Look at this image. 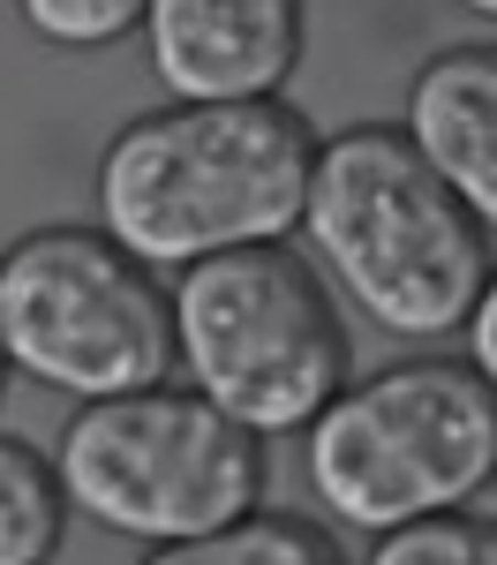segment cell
Here are the masks:
<instances>
[{
	"label": "cell",
	"mask_w": 497,
	"mask_h": 565,
	"mask_svg": "<svg viewBox=\"0 0 497 565\" xmlns=\"http://www.w3.org/2000/svg\"><path fill=\"white\" fill-rule=\"evenodd\" d=\"M53 468L84 521L136 543L212 535L264 505V437L174 377L76 399Z\"/></svg>",
	"instance_id": "5b68a950"
},
{
	"label": "cell",
	"mask_w": 497,
	"mask_h": 565,
	"mask_svg": "<svg viewBox=\"0 0 497 565\" xmlns=\"http://www.w3.org/2000/svg\"><path fill=\"white\" fill-rule=\"evenodd\" d=\"M467 354L490 370V385H497V279H490V295H483V309H475V324H467Z\"/></svg>",
	"instance_id": "4fadbf2b"
},
{
	"label": "cell",
	"mask_w": 497,
	"mask_h": 565,
	"mask_svg": "<svg viewBox=\"0 0 497 565\" xmlns=\"http://www.w3.org/2000/svg\"><path fill=\"white\" fill-rule=\"evenodd\" d=\"M316 143L287 98H166L98 151L90 212L159 271L287 242L310 212Z\"/></svg>",
	"instance_id": "6da1fadb"
},
{
	"label": "cell",
	"mask_w": 497,
	"mask_h": 565,
	"mask_svg": "<svg viewBox=\"0 0 497 565\" xmlns=\"http://www.w3.org/2000/svg\"><path fill=\"white\" fill-rule=\"evenodd\" d=\"M143 8H151V0H15L23 31L39 45H61V53L121 45L129 31H143Z\"/></svg>",
	"instance_id": "7c38bea8"
},
{
	"label": "cell",
	"mask_w": 497,
	"mask_h": 565,
	"mask_svg": "<svg viewBox=\"0 0 497 565\" xmlns=\"http://www.w3.org/2000/svg\"><path fill=\"white\" fill-rule=\"evenodd\" d=\"M302 0H151L143 53L166 98H279L302 68Z\"/></svg>",
	"instance_id": "52a82bcc"
},
{
	"label": "cell",
	"mask_w": 497,
	"mask_h": 565,
	"mask_svg": "<svg viewBox=\"0 0 497 565\" xmlns=\"http://www.w3.org/2000/svg\"><path fill=\"white\" fill-rule=\"evenodd\" d=\"M467 15H483V23H497V0H460Z\"/></svg>",
	"instance_id": "5bb4252c"
},
{
	"label": "cell",
	"mask_w": 497,
	"mask_h": 565,
	"mask_svg": "<svg viewBox=\"0 0 497 565\" xmlns=\"http://www.w3.org/2000/svg\"><path fill=\"white\" fill-rule=\"evenodd\" d=\"M8 370H15V354H8V332H0V392H8Z\"/></svg>",
	"instance_id": "9a60e30c"
},
{
	"label": "cell",
	"mask_w": 497,
	"mask_h": 565,
	"mask_svg": "<svg viewBox=\"0 0 497 565\" xmlns=\"http://www.w3.org/2000/svg\"><path fill=\"white\" fill-rule=\"evenodd\" d=\"M181 377L257 437H294L355 385L332 279L287 242L219 249L174 271Z\"/></svg>",
	"instance_id": "277c9868"
},
{
	"label": "cell",
	"mask_w": 497,
	"mask_h": 565,
	"mask_svg": "<svg viewBox=\"0 0 497 565\" xmlns=\"http://www.w3.org/2000/svg\"><path fill=\"white\" fill-rule=\"evenodd\" d=\"M407 136L497 234V45H445L407 84Z\"/></svg>",
	"instance_id": "ba28073f"
},
{
	"label": "cell",
	"mask_w": 497,
	"mask_h": 565,
	"mask_svg": "<svg viewBox=\"0 0 497 565\" xmlns=\"http://www.w3.org/2000/svg\"><path fill=\"white\" fill-rule=\"evenodd\" d=\"M302 476L339 527L392 535L497 482V385L475 354H414L347 385L302 430Z\"/></svg>",
	"instance_id": "3957f363"
},
{
	"label": "cell",
	"mask_w": 497,
	"mask_h": 565,
	"mask_svg": "<svg viewBox=\"0 0 497 565\" xmlns=\"http://www.w3.org/2000/svg\"><path fill=\"white\" fill-rule=\"evenodd\" d=\"M143 565H347L339 543L310 521V513H241V521L212 527V535H181V543H151Z\"/></svg>",
	"instance_id": "9c48e42d"
},
{
	"label": "cell",
	"mask_w": 497,
	"mask_h": 565,
	"mask_svg": "<svg viewBox=\"0 0 497 565\" xmlns=\"http://www.w3.org/2000/svg\"><path fill=\"white\" fill-rule=\"evenodd\" d=\"M361 565H497V521L490 513H430L392 535H377V551Z\"/></svg>",
	"instance_id": "8fae6325"
},
{
	"label": "cell",
	"mask_w": 497,
	"mask_h": 565,
	"mask_svg": "<svg viewBox=\"0 0 497 565\" xmlns=\"http://www.w3.org/2000/svg\"><path fill=\"white\" fill-rule=\"evenodd\" d=\"M68 513L76 505L61 490L53 452L23 445V437H0V565H53Z\"/></svg>",
	"instance_id": "30bf717a"
},
{
	"label": "cell",
	"mask_w": 497,
	"mask_h": 565,
	"mask_svg": "<svg viewBox=\"0 0 497 565\" xmlns=\"http://www.w3.org/2000/svg\"><path fill=\"white\" fill-rule=\"evenodd\" d=\"M324 279L400 340L467 332L490 295V226L437 174L407 121H355L316 143L310 212H302Z\"/></svg>",
	"instance_id": "7a4b0ae2"
},
{
	"label": "cell",
	"mask_w": 497,
	"mask_h": 565,
	"mask_svg": "<svg viewBox=\"0 0 497 565\" xmlns=\"http://www.w3.org/2000/svg\"><path fill=\"white\" fill-rule=\"evenodd\" d=\"M0 332L23 377L68 399L166 385L181 370L174 287L106 226H31L0 249Z\"/></svg>",
	"instance_id": "8992f818"
}]
</instances>
